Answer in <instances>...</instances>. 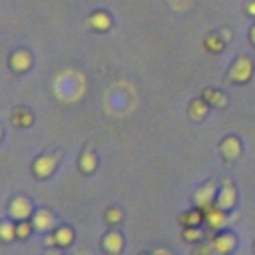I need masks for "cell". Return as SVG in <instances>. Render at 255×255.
I'll return each instance as SVG.
<instances>
[{"label": "cell", "mask_w": 255, "mask_h": 255, "mask_svg": "<svg viewBox=\"0 0 255 255\" xmlns=\"http://www.w3.org/2000/svg\"><path fill=\"white\" fill-rule=\"evenodd\" d=\"M251 74H253L251 58L249 56H239V58H235V62L231 64V68L227 72V82H231V84H245V82H249Z\"/></svg>", "instance_id": "6da1fadb"}, {"label": "cell", "mask_w": 255, "mask_h": 255, "mask_svg": "<svg viewBox=\"0 0 255 255\" xmlns=\"http://www.w3.org/2000/svg\"><path fill=\"white\" fill-rule=\"evenodd\" d=\"M58 161H60V153H42L34 159L32 163V173L38 177V179H46L50 177L56 167H58Z\"/></svg>", "instance_id": "7a4b0ae2"}, {"label": "cell", "mask_w": 255, "mask_h": 255, "mask_svg": "<svg viewBox=\"0 0 255 255\" xmlns=\"http://www.w3.org/2000/svg\"><path fill=\"white\" fill-rule=\"evenodd\" d=\"M215 197H217V187H215L213 181H207V183L199 185L193 191V195H191L193 205L199 207V209H207L209 205H213L215 203Z\"/></svg>", "instance_id": "3957f363"}, {"label": "cell", "mask_w": 255, "mask_h": 255, "mask_svg": "<svg viewBox=\"0 0 255 255\" xmlns=\"http://www.w3.org/2000/svg\"><path fill=\"white\" fill-rule=\"evenodd\" d=\"M8 215L12 219H16V221H26L30 215H34V205H32V201L28 197L16 195L8 205Z\"/></svg>", "instance_id": "277c9868"}, {"label": "cell", "mask_w": 255, "mask_h": 255, "mask_svg": "<svg viewBox=\"0 0 255 255\" xmlns=\"http://www.w3.org/2000/svg\"><path fill=\"white\" fill-rule=\"evenodd\" d=\"M235 199H237V191H235V185H233L229 179H225V181L221 183V187L217 189L215 205H217L219 209H223V211H229V209H233V205H235Z\"/></svg>", "instance_id": "5b68a950"}, {"label": "cell", "mask_w": 255, "mask_h": 255, "mask_svg": "<svg viewBox=\"0 0 255 255\" xmlns=\"http://www.w3.org/2000/svg\"><path fill=\"white\" fill-rule=\"evenodd\" d=\"M219 153H221V157H223L227 163L237 161L239 155H241V141H239V137H235V135L223 137L221 143H219Z\"/></svg>", "instance_id": "8992f818"}, {"label": "cell", "mask_w": 255, "mask_h": 255, "mask_svg": "<svg viewBox=\"0 0 255 255\" xmlns=\"http://www.w3.org/2000/svg\"><path fill=\"white\" fill-rule=\"evenodd\" d=\"M203 223L209 229H223V225L227 223V215L223 209H219L215 203L209 205L207 209H203Z\"/></svg>", "instance_id": "52a82bcc"}, {"label": "cell", "mask_w": 255, "mask_h": 255, "mask_svg": "<svg viewBox=\"0 0 255 255\" xmlns=\"http://www.w3.org/2000/svg\"><path fill=\"white\" fill-rule=\"evenodd\" d=\"M211 245L217 249L219 255H227L235 249V235L231 231H217L213 237H211Z\"/></svg>", "instance_id": "ba28073f"}, {"label": "cell", "mask_w": 255, "mask_h": 255, "mask_svg": "<svg viewBox=\"0 0 255 255\" xmlns=\"http://www.w3.org/2000/svg\"><path fill=\"white\" fill-rule=\"evenodd\" d=\"M102 249L108 255H120L122 249H124V237H122V233L116 231V229H110L108 233H104V237H102Z\"/></svg>", "instance_id": "9c48e42d"}, {"label": "cell", "mask_w": 255, "mask_h": 255, "mask_svg": "<svg viewBox=\"0 0 255 255\" xmlns=\"http://www.w3.org/2000/svg\"><path fill=\"white\" fill-rule=\"evenodd\" d=\"M30 66H32V56H30V52H26V50H16V52L10 54V68H12V72L24 74V72L30 70Z\"/></svg>", "instance_id": "30bf717a"}, {"label": "cell", "mask_w": 255, "mask_h": 255, "mask_svg": "<svg viewBox=\"0 0 255 255\" xmlns=\"http://www.w3.org/2000/svg\"><path fill=\"white\" fill-rule=\"evenodd\" d=\"M32 225L36 231H50L52 225H54V213L50 209H36L34 215H32Z\"/></svg>", "instance_id": "8fae6325"}, {"label": "cell", "mask_w": 255, "mask_h": 255, "mask_svg": "<svg viewBox=\"0 0 255 255\" xmlns=\"http://www.w3.org/2000/svg\"><path fill=\"white\" fill-rule=\"evenodd\" d=\"M201 98L213 108H225L227 106V96L221 90H215V88H203Z\"/></svg>", "instance_id": "7c38bea8"}, {"label": "cell", "mask_w": 255, "mask_h": 255, "mask_svg": "<svg viewBox=\"0 0 255 255\" xmlns=\"http://www.w3.org/2000/svg\"><path fill=\"white\" fill-rule=\"evenodd\" d=\"M177 219H179V223H181L183 227H199V225L203 223V209L191 207V209L183 211Z\"/></svg>", "instance_id": "4fadbf2b"}, {"label": "cell", "mask_w": 255, "mask_h": 255, "mask_svg": "<svg viewBox=\"0 0 255 255\" xmlns=\"http://www.w3.org/2000/svg\"><path fill=\"white\" fill-rule=\"evenodd\" d=\"M207 112H209V104H207L203 98H195V100H191V104L187 106V116H189L191 120H195V122H201V120L207 116Z\"/></svg>", "instance_id": "5bb4252c"}, {"label": "cell", "mask_w": 255, "mask_h": 255, "mask_svg": "<svg viewBox=\"0 0 255 255\" xmlns=\"http://www.w3.org/2000/svg\"><path fill=\"white\" fill-rule=\"evenodd\" d=\"M78 167H80L82 173H92V171L98 167V157H96V153L92 151V147H86V149L80 153Z\"/></svg>", "instance_id": "9a60e30c"}, {"label": "cell", "mask_w": 255, "mask_h": 255, "mask_svg": "<svg viewBox=\"0 0 255 255\" xmlns=\"http://www.w3.org/2000/svg\"><path fill=\"white\" fill-rule=\"evenodd\" d=\"M88 24L96 30V32H106L110 26H112V18H110V14L108 12H94L92 16H90V20H88Z\"/></svg>", "instance_id": "2e32d148"}, {"label": "cell", "mask_w": 255, "mask_h": 255, "mask_svg": "<svg viewBox=\"0 0 255 255\" xmlns=\"http://www.w3.org/2000/svg\"><path fill=\"white\" fill-rule=\"evenodd\" d=\"M54 239H56V247H70L74 243V231L70 225H60L54 231Z\"/></svg>", "instance_id": "e0dca14e"}, {"label": "cell", "mask_w": 255, "mask_h": 255, "mask_svg": "<svg viewBox=\"0 0 255 255\" xmlns=\"http://www.w3.org/2000/svg\"><path fill=\"white\" fill-rule=\"evenodd\" d=\"M32 122H34V116L28 108H16L12 112V124L16 128H28Z\"/></svg>", "instance_id": "ac0fdd59"}, {"label": "cell", "mask_w": 255, "mask_h": 255, "mask_svg": "<svg viewBox=\"0 0 255 255\" xmlns=\"http://www.w3.org/2000/svg\"><path fill=\"white\" fill-rule=\"evenodd\" d=\"M203 46H205L211 54H219V52L223 50V46H225V40H223V36H221L219 32H211V34L205 36Z\"/></svg>", "instance_id": "d6986e66"}, {"label": "cell", "mask_w": 255, "mask_h": 255, "mask_svg": "<svg viewBox=\"0 0 255 255\" xmlns=\"http://www.w3.org/2000/svg\"><path fill=\"white\" fill-rule=\"evenodd\" d=\"M0 239L2 241H12V239H18L16 237V223H10V221H2L0 223Z\"/></svg>", "instance_id": "ffe728a7"}, {"label": "cell", "mask_w": 255, "mask_h": 255, "mask_svg": "<svg viewBox=\"0 0 255 255\" xmlns=\"http://www.w3.org/2000/svg\"><path fill=\"white\" fill-rule=\"evenodd\" d=\"M181 237L185 241H189V243H197V241L203 239V229L201 227H183Z\"/></svg>", "instance_id": "44dd1931"}, {"label": "cell", "mask_w": 255, "mask_h": 255, "mask_svg": "<svg viewBox=\"0 0 255 255\" xmlns=\"http://www.w3.org/2000/svg\"><path fill=\"white\" fill-rule=\"evenodd\" d=\"M104 219H106L108 225H118V223L124 219V213H122V209H118V207H108L106 213H104Z\"/></svg>", "instance_id": "7402d4cb"}, {"label": "cell", "mask_w": 255, "mask_h": 255, "mask_svg": "<svg viewBox=\"0 0 255 255\" xmlns=\"http://www.w3.org/2000/svg\"><path fill=\"white\" fill-rule=\"evenodd\" d=\"M32 229H34V225H32V221H18L16 223V237L18 239H26L30 233H32Z\"/></svg>", "instance_id": "603a6c76"}, {"label": "cell", "mask_w": 255, "mask_h": 255, "mask_svg": "<svg viewBox=\"0 0 255 255\" xmlns=\"http://www.w3.org/2000/svg\"><path fill=\"white\" fill-rule=\"evenodd\" d=\"M245 10H247L249 16H255V0H251V2L245 6Z\"/></svg>", "instance_id": "cb8c5ba5"}, {"label": "cell", "mask_w": 255, "mask_h": 255, "mask_svg": "<svg viewBox=\"0 0 255 255\" xmlns=\"http://www.w3.org/2000/svg\"><path fill=\"white\" fill-rule=\"evenodd\" d=\"M249 42L255 46V26H251V30H249Z\"/></svg>", "instance_id": "d4e9b609"}, {"label": "cell", "mask_w": 255, "mask_h": 255, "mask_svg": "<svg viewBox=\"0 0 255 255\" xmlns=\"http://www.w3.org/2000/svg\"><path fill=\"white\" fill-rule=\"evenodd\" d=\"M219 34L223 36V40H225V42H229V38H231V34H229V30H221Z\"/></svg>", "instance_id": "484cf974"}, {"label": "cell", "mask_w": 255, "mask_h": 255, "mask_svg": "<svg viewBox=\"0 0 255 255\" xmlns=\"http://www.w3.org/2000/svg\"><path fill=\"white\" fill-rule=\"evenodd\" d=\"M153 255H169V251H167V249H157Z\"/></svg>", "instance_id": "4316f807"}, {"label": "cell", "mask_w": 255, "mask_h": 255, "mask_svg": "<svg viewBox=\"0 0 255 255\" xmlns=\"http://www.w3.org/2000/svg\"><path fill=\"white\" fill-rule=\"evenodd\" d=\"M46 255H58V253H56V251H48Z\"/></svg>", "instance_id": "83f0119b"}, {"label": "cell", "mask_w": 255, "mask_h": 255, "mask_svg": "<svg viewBox=\"0 0 255 255\" xmlns=\"http://www.w3.org/2000/svg\"><path fill=\"white\" fill-rule=\"evenodd\" d=\"M139 255H153V253H139Z\"/></svg>", "instance_id": "f1b7e54d"}, {"label": "cell", "mask_w": 255, "mask_h": 255, "mask_svg": "<svg viewBox=\"0 0 255 255\" xmlns=\"http://www.w3.org/2000/svg\"><path fill=\"white\" fill-rule=\"evenodd\" d=\"M253 251H255V243H253Z\"/></svg>", "instance_id": "f546056e"}]
</instances>
